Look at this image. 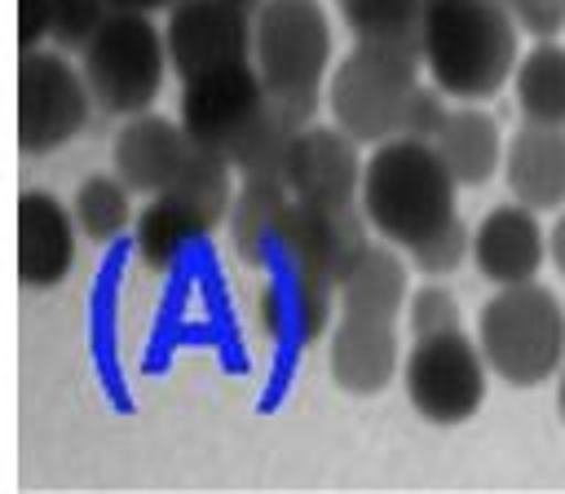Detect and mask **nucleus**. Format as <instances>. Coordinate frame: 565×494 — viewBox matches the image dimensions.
Returning a JSON list of instances; mask_svg holds the SVG:
<instances>
[{
  "label": "nucleus",
  "mask_w": 565,
  "mask_h": 494,
  "mask_svg": "<svg viewBox=\"0 0 565 494\" xmlns=\"http://www.w3.org/2000/svg\"><path fill=\"white\" fill-rule=\"evenodd\" d=\"M181 124L194 141L221 150L238 176H274V181H282L291 141L305 128L269 97L256 62H234L181 79Z\"/></svg>",
  "instance_id": "1"
},
{
  "label": "nucleus",
  "mask_w": 565,
  "mask_h": 494,
  "mask_svg": "<svg viewBox=\"0 0 565 494\" xmlns=\"http://www.w3.org/2000/svg\"><path fill=\"white\" fill-rule=\"evenodd\" d=\"M516 35L521 26L494 0H428L419 53L446 97L486 101L512 79L521 62Z\"/></svg>",
  "instance_id": "2"
},
{
  "label": "nucleus",
  "mask_w": 565,
  "mask_h": 494,
  "mask_svg": "<svg viewBox=\"0 0 565 494\" xmlns=\"http://www.w3.org/2000/svg\"><path fill=\"white\" fill-rule=\"evenodd\" d=\"M455 185L459 181L450 176L433 141H415V137L380 141L362 172V212L384 243L411 251L450 221H459Z\"/></svg>",
  "instance_id": "3"
},
{
  "label": "nucleus",
  "mask_w": 565,
  "mask_h": 494,
  "mask_svg": "<svg viewBox=\"0 0 565 494\" xmlns=\"http://www.w3.org/2000/svg\"><path fill=\"white\" fill-rule=\"evenodd\" d=\"M419 53L397 44H366L358 40L344 62L327 79L331 119L362 146L397 141L411 128V110L424 93L419 84Z\"/></svg>",
  "instance_id": "4"
},
{
  "label": "nucleus",
  "mask_w": 565,
  "mask_h": 494,
  "mask_svg": "<svg viewBox=\"0 0 565 494\" xmlns=\"http://www.w3.org/2000/svg\"><path fill=\"white\" fill-rule=\"evenodd\" d=\"M252 62L269 97L313 124L322 101V79L331 66V22L318 0H260L256 4V49Z\"/></svg>",
  "instance_id": "5"
},
{
  "label": "nucleus",
  "mask_w": 565,
  "mask_h": 494,
  "mask_svg": "<svg viewBox=\"0 0 565 494\" xmlns=\"http://www.w3.org/2000/svg\"><path fill=\"white\" fill-rule=\"evenodd\" d=\"M477 344L512 388H534L565 366V309L539 282L499 287L477 313Z\"/></svg>",
  "instance_id": "6"
},
{
  "label": "nucleus",
  "mask_w": 565,
  "mask_h": 494,
  "mask_svg": "<svg viewBox=\"0 0 565 494\" xmlns=\"http://www.w3.org/2000/svg\"><path fill=\"white\" fill-rule=\"evenodd\" d=\"M84 79L93 88V101L110 115H141L163 88L168 44L163 26L150 22V13L110 9V18L97 26V35L79 49Z\"/></svg>",
  "instance_id": "7"
},
{
  "label": "nucleus",
  "mask_w": 565,
  "mask_h": 494,
  "mask_svg": "<svg viewBox=\"0 0 565 494\" xmlns=\"http://www.w3.org/2000/svg\"><path fill=\"white\" fill-rule=\"evenodd\" d=\"M486 353L477 340L463 335V326L415 335L406 362H402V384L419 419L428 423H468L486 397Z\"/></svg>",
  "instance_id": "8"
},
{
  "label": "nucleus",
  "mask_w": 565,
  "mask_h": 494,
  "mask_svg": "<svg viewBox=\"0 0 565 494\" xmlns=\"http://www.w3.org/2000/svg\"><path fill=\"white\" fill-rule=\"evenodd\" d=\"M93 110V88L84 71L66 66L62 53L22 49L18 57V146L26 154H49L84 132Z\"/></svg>",
  "instance_id": "9"
},
{
  "label": "nucleus",
  "mask_w": 565,
  "mask_h": 494,
  "mask_svg": "<svg viewBox=\"0 0 565 494\" xmlns=\"http://www.w3.org/2000/svg\"><path fill=\"white\" fill-rule=\"evenodd\" d=\"M366 243H371V221H366L362 203L291 198V212H287V225H282L278 265L296 269V273H309L318 282H331L340 291V282L349 278L353 260L366 251Z\"/></svg>",
  "instance_id": "10"
},
{
  "label": "nucleus",
  "mask_w": 565,
  "mask_h": 494,
  "mask_svg": "<svg viewBox=\"0 0 565 494\" xmlns=\"http://www.w3.org/2000/svg\"><path fill=\"white\" fill-rule=\"evenodd\" d=\"M163 44L181 79L252 62L256 13L243 0H177L163 22Z\"/></svg>",
  "instance_id": "11"
},
{
  "label": "nucleus",
  "mask_w": 565,
  "mask_h": 494,
  "mask_svg": "<svg viewBox=\"0 0 565 494\" xmlns=\"http://www.w3.org/2000/svg\"><path fill=\"white\" fill-rule=\"evenodd\" d=\"M358 146L340 124H305L291 141L287 159V190L309 203H362V172Z\"/></svg>",
  "instance_id": "12"
},
{
  "label": "nucleus",
  "mask_w": 565,
  "mask_h": 494,
  "mask_svg": "<svg viewBox=\"0 0 565 494\" xmlns=\"http://www.w3.org/2000/svg\"><path fill=\"white\" fill-rule=\"evenodd\" d=\"M199 141L185 132V124H172L163 115H132L119 132H115V150L110 163L115 172L132 185V194H168L181 172L190 168Z\"/></svg>",
  "instance_id": "13"
},
{
  "label": "nucleus",
  "mask_w": 565,
  "mask_h": 494,
  "mask_svg": "<svg viewBox=\"0 0 565 494\" xmlns=\"http://www.w3.org/2000/svg\"><path fill=\"white\" fill-rule=\"evenodd\" d=\"M472 260H477V273L490 278L494 287L534 282L547 260V234H543L534 207H525L516 198L490 207L481 216V225L472 229Z\"/></svg>",
  "instance_id": "14"
},
{
  "label": "nucleus",
  "mask_w": 565,
  "mask_h": 494,
  "mask_svg": "<svg viewBox=\"0 0 565 494\" xmlns=\"http://www.w3.org/2000/svg\"><path fill=\"white\" fill-rule=\"evenodd\" d=\"M402 348H397V318H371V313H340L327 344V366L335 388L353 397H371L388 388L397 375Z\"/></svg>",
  "instance_id": "15"
},
{
  "label": "nucleus",
  "mask_w": 565,
  "mask_h": 494,
  "mask_svg": "<svg viewBox=\"0 0 565 494\" xmlns=\"http://www.w3.org/2000/svg\"><path fill=\"white\" fill-rule=\"evenodd\" d=\"M75 212L44 190L18 198V278L26 287H57L75 265Z\"/></svg>",
  "instance_id": "16"
},
{
  "label": "nucleus",
  "mask_w": 565,
  "mask_h": 494,
  "mask_svg": "<svg viewBox=\"0 0 565 494\" xmlns=\"http://www.w3.org/2000/svg\"><path fill=\"white\" fill-rule=\"evenodd\" d=\"M335 287L331 282H318L309 273H296V269H274V282L260 291V326L269 340L278 344H291V348H305L313 344L318 335L331 331V304H335Z\"/></svg>",
  "instance_id": "17"
},
{
  "label": "nucleus",
  "mask_w": 565,
  "mask_h": 494,
  "mask_svg": "<svg viewBox=\"0 0 565 494\" xmlns=\"http://www.w3.org/2000/svg\"><path fill=\"white\" fill-rule=\"evenodd\" d=\"M503 181L512 198L534 212L565 207V128L521 124L503 150Z\"/></svg>",
  "instance_id": "18"
},
{
  "label": "nucleus",
  "mask_w": 565,
  "mask_h": 494,
  "mask_svg": "<svg viewBox=\"0 0 565 494\" xmlns=\"http://www.w3.org/2000/svg\"><path fill=\"white\" fill-rule=\"evenodd\" d=\"M291 190L287 181L274 176H243V190L230 203V243L234 256L247 269H274L278 247H282V225L291 212Z\"/></svg>",
  "instance_id": "19"
},
{
  "label": "nucleus",
  "mask_w": 565,
  "mask_h": 494,
  "mask_svg": "<svg viewBox=\"0 0 565 494\" xmlns=\"http://www.w3.org/2000/svg\"><path fill=\"white\" fill-rule=\"evenodd\" d=\"M216 225L194 207L185 203L181 194H154L150 207L137 216V229H132V247H137V260L150 265V269H177Z\"/></svg>",
  "instance_id": "20"
},
{
  "label": "nucleus",
  "mask_w": 565,
  "mask_h": 494,
  "mask_svg": "<svg viewBox=\"0 0 565 494\" xmlns=\"http://www.w3.org/2000/svg\"><path fill=\"white\" fill-rule=\"evenodd\" d=\"M433 146L459 185H486L494 176V168L503 163L499 124L477 106H455L446 115V124L437 128Z\"/></svg>",
  "instance_id": "21"
},
{
  "label": "nucleus",
  "mask_w": 565,
  "mask_h": 494,
  "mask_svg": "<svg viewBox=\"0 0 565 494\" xmlns=\"http://www.w3.org/2000/svg\"><path fill=\"white\" fill-rule=\"evenodd\" d=\"M402 304H406V260L384 243H366V251L353 260L349 278L340 282V313L397 318Z\"/></svg>",
  "instance_id": "22"
},
{
  "label": "nucleus",
  "mask_w": 565,
  "mask_h": 494,
  "mask_svg": "<svg viewBox=\"0 0 565 494\" xmlns=\"http://www.w3.org/2000/svg\"><path fill=\"white\" fill-rule=\"evenodd\" d=\"M516 110L525 124L565 128V44L539 40L512 71Z\"/></svg>",
  "instance_id": "23"
},
{
  "label": "nucleus",
  "mask_w": 565,
  "mask_h": 494,
  "mask_svg": "<svg viewBox=\"0 0 565 494\" xmlns=\"http://www.w3.org/2000/svg\"><path fill=\"white\" fill-rule=\"evenodd\" d=\"M424 4L428 0H335V9L344 18V26L353 31V40L397 44V49H411V53H419Z\"/></svg>",
  "instance_id": "24"
},
{
  "label": "nucleus",
  "mask_w": 565,
  "mask_h": 494,
  "mask_svg": "<svg viewBox=\"0 0 565 494\" xmlns=\"http://www.w3.org/2000/svg\"><path fill=\"white\" fill-rule=\"evenodd\" d=\"M71 212H75V225H79V234L84 238H93V243H115L128 225H132V185L115 172H97V176H88L79 190H75V203H71Z\"/></svg>",
  "instance_id": "25"
},
{
  "label": "nucleus",
  "mask_w": 565,
  "mask_h": 494,
  "mask_svg": "<svg viewBox=\"0 0 565 494\" xmlns=\"http://www.w3.org/2000/svg\"><path fill=\"white\" fill-rule=\"evenodd\" d=\"M106 18H110V0H53L49 40L62 49H84Z\"/></svg>",
  "instance_id": "26"
},
{
  "label": "nucleus",
  "mask_w": 565,
  "mask_h": 494,
  "mask_svg": "<svg viewBox=\"0 0 565 494\" xmlns=\"http://www.w3.org/2000/svg\"><path fill=\"white\" fill-rule=\"evenodd\" d=\"M468 251H472V234L463 229V221H450V225H446V229H437L428 243L411 247V260H415V269H419V273L441 278V273L459 269V260H463Z\"/></svg>",
  "instance_id": "27"
},
{
  "label": "nucleus",
  "mask_w": 565,
  "mask_h": 494,
  "mask_svg": "<svg viewBox=\"0 0 565 494\" xmlns=\"http://www.w3.org/2000/svg\"><path fill=\"white\" fill-rule=\"evenodd\" d=\"M459 326V304L446 287H419L411 296V335H433Z\"/></svg>",
  "instance_id": "28"
},
{
  "label": "nucleus",
  "mask_w": 565,
  "mask_h": 494,
  "mask_svg": "<svg viewBox=\"0 0 565 494\" xmlns=\"http://www.w3.org/2000/svg\"><path fill=\"white\" fill-rule=\"evenodd\" d=\"M521 31L552 40L556 31H565V0H494Z\"/></svg>",
  "instance_id": "29"
},
{
  "label": "nucleus",
  "mask_w": 565,
  "mask_h": 494,
  "mask_svg": "<svg viewBox=\"0 0 565 494\" xmlns=\"http://www.w3.org/2000/svg\"><path fill=\"white\" fill-rule=\"evenodd\" d=\"M53 26V0H18V44L22 49H40V40H49Z\"/></svg>",
  "instance_id": "30"
},
{
  "label": "nucleus",
  "mask_w": 565,
  "mask_h": 494,
  "mask_svg": "<svg viewBox=\"0 0 565 494\" xmlns=\"http://www.w3.org/2000/svg\"><path fill=\"white\" fill-rule=\"evenodd\" d=\"M547 260H552L556 273L565 278V207H561V216H556L552 229H547Z\"/></svg>",
  "instance_id": "31"
},
{
  "label": "nucleus",
  "mask_w": 565,
  "mask_h": 494,
  "mask_svg": "<svg viewBox=\"0 0 565 494\" xmlns=\"http://www.w3.org/2000/svg\"><path fill=\"white\" fill-rule=\"evenodd\" d=\"M177 0H110V9H128V13H154V9H172Z\"/></svg>",
  "instance_id": "32"
},
{
  "label": "nucleus",
  "mask_w": 565,
  "mask_h": 494,
  "mask_svg": "<svg viewBox=\"0 0 565 494\" xmlns=\"http://www.w3.org/2000/svg\"><path fill=\"white\" fill-rule=\"evenodd\" d=\"M556 410H561V419H565V370H561V384H556Z\"/></svg>",
  "instance_id": "33"
},
{
  "label": "nucleus",
  "mask_w": 565,
  "mask_h": 494,
  "mask_svg": "<svg viewBox=\"0 0 565 494\" xmlns=\"http://www.w3.org/2000/svg\"><path fill=\"white\" fill-rule=\"evenodd\" d=\"M243 4H260V0H243Z\"/></svg>",
  "instance_id": "34"
}]
</instances>
